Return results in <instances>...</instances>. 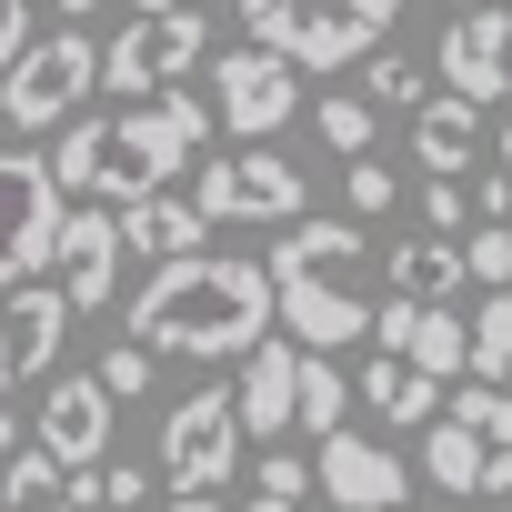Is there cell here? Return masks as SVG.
Listing matches in <instances>:
<instances>
[{"instance_id":"obj_13","label":"cell","mask_w":512,"mask_h":512,"mask_svg":"<svg viewBox=\"0 0 512 512\" xmlns=\"http://www.w3.org/2000/svg\"><path fill=\"white\" fill-rule=\"evenodd\" d=\"M442 91H462V101H502L512 91V0H472V11H452L442 21Z\"/></svg>"},{"instance_id":"obj_12","label":"cell","mask_w":512,"mask_h":512,"mask_svg":"<svg viewBox=\"0 0 512 512\" xmlns=\"http://www.w3.org/2000/svg\"><path fill=\"white\" fill-rule=\"evenodd\" d=\"M71 322H81V302H71L61 282H41V272L0 292V392H21V382H41V372L61 362Z\"/></svg>"},{"instance_id":"obj_7","label":"cell","mask_w":512,"mask_h":512,"mask_svg":"<svg viewBox=\"0 0 512 512\" xmlns=\"http://www.w3.org/2000/svg\"><path fill=\"white\" fill-rule=\"evenodd\" d=\"M211 111H221V131H231V141H272V131L302 111V61H292V51H272V41L221 51V61H211Z\"/></svg>"},{"instance_id":"obj_23","label":"cell","mask_w":512,"mask_h":512,"mask_svg":"<svg viewBox=\"0 0 512 512\" xmlns=\"http://www.w3.org/2000/svg\"><path fill=\"white\" fill-rule=\"evenodd\" d=\"M472 272H462V241L452 231H422V241H402L392 251V292H412V302H452Z\"/></svg>"},{"instance_id":"obj_38","label":"cell","mask_w":512,"mask_h":512,"mask_svg":"<svg viewBox=\"0 0 512 512\" xmlns=\"http://www.w3.org/2000/svg\"><path fill=\"white\" fill-rule=\"evenodd\" d=\"M21 452V412H11V392H0V462Z\"/></svg>"},{"instance_id":"obj_9","label":"cell","mask_w":512,"mask_h":512,"mask_svg":"<svg viewBox=\"0 0 512 512\" xmlns=\"http://www.w3.org/2000/svg\"><path fill=\"white\" fill-rule=\"evenodd\" d=\"M191 201L211 211V221H302V201H312V181L282 161V151H262V141H241V151H221L201 181H191Z\"/></svg>"},{"instance_id":"obj_5","label":"cell","mask_w":512,"mask_h":512,"mask_svg":"<svg viewBox=\"0 0 512 512\" xmlns=\"http://www.w3.org/2000/svg\"><path fill=\"white\" fill-rule=\"evenodd\" d=\"M91 91H101V51L81 41V21H61V31H41L11 71H0V121L11 131H61Z\"/></svg>"},{"instance_id":"obj_8","label":"cell","mask_w":512,"mask_h":512,"mask_svg":"<svg viewBox=\"0 0 512 512\" xmlns=\"http://www.w3.org/2000/svg\"><path fill=\"white\" fill-rule=\"evenodd\" d=\"M211 61V21L201 11H131V31L101 51V91H171L181 71H201Z\"/></svg>"},{"instance_id":"obj_28","label":"cell","mask_w":512,"mask_h":512,"mask_svg":"<svg viewBox=\"0 0 512 512\" xmlns=\"http://www.w3.org/2000/svg\"><path fill=\"white\" fill-rule=\"evenodd\" d=\"M362 91H372L382 111H422V91H432V81H422L402 51H382V41H372V51H362Z\"/></svg>"},{"instance_id":"obj_20","label":"cell","mask_w":512,"mask_h":512,"mask_svg":"<svg viewBox=\"0 0 512 512\" xmlns=\"http://www.w3.org/2000/svg\"><path fill=\"white\" fill-rule=\"evenodd\" d=\"M472 151H482V101L442 91V101L412 111V161L422 171H472Z\"/></svg>"},{"instance_id":"obj_31","label":"cell","mask_w":512,"mask_h":512,"mask_svg":"<svg viewBox=\"0 0 512 512\" xmlns=\"http://www.w3.org/2000/svg\"><path fill=\"white\" fill-rule=\"evenodd\" d=\"M422 221H432V231H452V241H462V221H472V191H462V181H452V171H432V181H422Z\"/></svg>"},{"instance_id":"obj_16","label":"cell","mask_w":512,"mask_h":512,"mask_svg":"<svg viewBox=\"0 0 512 512\" xmlns=\"http://www.w3.org/2000/svg\"><path fill=\"white\" fill-rule=\"evenodd\" d=\"M372 342H382V352H402V362H422V372H442V382H462V372H472V322H462V312H442V302H412V292L372 302Z\"/></svg>"},{"instance_id":"obj_10","label":"cell","mask_w":512,"mask_h":512,"mask_svg":"<svg viewBox=\"0 0 512 512\" xmlns=\"http://www.w3.org/2000/svg\"><path fill=\"white\" fill-rule=\"evenodd\" d=\"M241 442H251L241 392H191V402H171V422H161V482H171V492H181V482H231Z\"/></svg>"},{"instance_id":"obj_21","label":"cell","mask_w":512,"mask_h":512,"mask_svg":"<svg viewBox=\"0 0 512 512\" xmlns=\"http://www.w3.org/2000/svg\"><path fill=\"white\" fill-rule=\"evenodd\" d=\"M0 512H91V502H81L71 462H61L51 442H31V452L0 462Z\"/></svg>"},{"instance_id":"obj_27","label":"cell","mask_w":512,"mask_h":512,"mask_svg":"<svg viewBox=\"0 0 512 512\" xmlns=\"http://www.w3.org/2000/svg\"><path fill=\"white\" fill-rule=\"evenodd\" d=\"M71 482H81L91 512H151V472H141V462H91V472H71Z\"/></svg>"},{"instance_id":"obj_35","label":"cell","mask_w":512,"mask_h":512,"mask_svg":"<svg viewBox=\"0 0 512 512\" xmlns=\"http://www.w3.org/2000/svg\"><path fill=\"white\" fill-rule=\"evenodd\" d=\"M472 211H482V221H512V171H482V181H472Z\"/></svg>"},{"instance_id":"obj_41","label":"cell","mask_w":512,"mask_h":512,"mask_svg":"<svg viewBox=\"0 0 512 512\" xmlns=\"http://www.w3.org/2000/svg\"><path fill=\"white\" fill-rule=\"evenodd\" d=\"M502 161H512V121H502Z\"/></svg>"},{"instance_id":"obj_2","label":"cell","mask_w":512,"mask_h":512,"mask_svg":"<svg viewBox=\"0 0 512 512\" xmlns=\"http://www.w3.org/2000/svg\"><path fill=\"white\" fill-rule=\"evenodd\" d=\"M201 141H211V101L131 91L121 111H71L51 171H61L71 201H141V191H161L171 171H191Z\"/></svg>"},{"instance_id":"obj_30","label":"cell","mask_w":512,"mask_h":512,"mask_svg":"<svg viewBox=\"0 0 512 512\" xmlns=\"http://www.w3.org/2000/svg\"><path fill=\"white\" fill-rule=\"evenodd\" d=\"M342 201H352L362 221H382V211H392V171H382L372 151H352V161H342Z\"/></svg>"},{"instance_id":"obj_25","label":"cell","mask_w":512,"mask_h":512,"mask_svg":"<svg viewBox=\"0 0 512 512\" xmlns=\"http://www.w3.org/2000/svg\"><path fill=\"white\" fill-rule=\"evenodd\" d=\"M312 131H322V141L352 161V151H372V131H382V101H372V91H322V101H312Z\"/></svg>"},{"instance_id":"obj_14","label":"cell","mask_w":512,"mask_h":512,"mask_svg":"<svg viewBox=\"0 0 512 512\" xmlns=\"http://www.w3.org/2000/svg\"><path fill=\"white\" fill-rule=\"evenodd\" d=\"M312 482H322L342 512H402V492H412L402 452H392V442H372V432H352V422L312 442Z\"/></svg>"},{"instance_id":"obj_4","label":"cell","mask_w":512,"mask_h":512,"mask_svg":"<svg viewBox=\"0 0 512 512\" xmlns=\"http://www.w3.org/2000/svg\"><path fill=\"white\" fill-rule=\"evenodd\" d=\"M422 472L432 492H512V392L502 382H462L442 412H432V442H422Z\"/></svg>"},{"instance_id":"obj_29","label":"cell","mask_w":512,"mask_h":512,"mask_svg":"<svg viewBox=\"0 0 512 512\" xmlns=\"http://www.w3.org/2000/svg\"><path fill=\"white\" fill-rule=\"evenodd\" d=\"M462 272L492 292V282H512V221H472V241H462Z\"/></svg>"},{"instance_id":"obj_37","label":"cell","mask_w":512,"mask_h":512,"mask_svg":"<svg viewBox=\"0 0 512 512\" xmlns=\"http://www.w3.org/2000/svg\"><path fill=\"white\" fill-rule=\"evenodd\" d=\"M171 512H221V502H211V482H181V492H171Z\"/></svg>"},{"instance_id":"obj_18","label":"cell","mask_w":512,"mask_h":512,"mask_svg":"<svg viewBox=\"0 0 512 512\" xmlns=\"http://www.w3.org/2000/svg\"><path fill=\"white\" fill-rule=\"evenodd\" d=\"M241 422H251V442H272V432H292L302 422V342H251L241 352Z\"/></svg>"},{"instance_id":"obj_24","label":"cell","mask_w":512,"mask_h":512,"mask_svg":"<svg viewBox=\"0 0 512 512\" xmlns=\"http://www.w3.org/2000/svg\"><path fill=\"white\" fill-rule=\"evenodd\" d=\"M352 402H362V392L342 382V362L302 342V432H312V442H322V432H342V422H352Z\"/></svg>"},{"instance_id":"obj_26","label":"cell","mask_w":512,"mask_h":512,"mask_svg":"<svg viewBox=\"0 0 512 512\" xmlns=\"http://www.w3.org/2000/svg\"><path fill=\"white\" fill-rule=\"evenodd\" d=\"M472 372H482V382L512 372V282H492V292L472 302Z\"/></svg>"},{"instance_id":"obj_17","label":"cell","mask_w":512,"mask_h":512,"mask_svg":"<svg viewBox=\"0 0 512 512\" xmlns=\"http://www.w3.org/2000/svg\"><path fill=\"white\" fill-rule=\"evenodd\" d=\"M111 402H121V392H111L101 372H71V382H51V392H41V442H51L71 472H91V462L111 452Z\"/></svg>"},{"instance_id":"obj_3","label":"cell","mask_w":512,"mask_h":512,"mask_svg":"<svg viewBox=\"0 0 512 512\" xmlns=\"http://www.w3.org/2000/svg\"><path fill=\"white\" fill-rule=\"evenodd\" d=\"M362 262H372V241H362V211L342 221H292L282 251H272V292H282V332L312 342V352H342V342H372V292H362Z\"/></svg>"},{"instance_id":"obj_22","label":"cell","mask_w":512,"mask_h":512,"mask_svg":"<svg viewBox=\"0 0 512 512\" xmlns=\"http://www.w3.org/2000/svg\"><path fill=\"white\" fill-rule=\"evenodd\" d=\"M352 392H362V402H372V412H382L392 432H402V422H432V412H442V372H422V362H402V352H382V362H372V372H362Z\"/></svg>"},{"instance_id":"obj_39","label":"cell","mask_w":512,"mask_h":512,"mask_svg":"<svg viewBox=\"0 0 512 512\" xmlns=\"http://www.w3.org/2000/svg\"><path fill=\"white\" fill-rule=\"evenodd\" d=\"M51 11H71V21H81V11H101V0H51Z\"/></svg>"},{"instance_id":"obj_15","label":"cell","mask_w":512,"mask_h":512,"mask_svg":"<svg viewBox=\"0 0 512 512\" xmlns=\"http://www.w3.org/2000/svg\"><path fill=\"white\" fill-rule=\"evenodd\" d=\"M121 201H71L61 211V251H51V262H61V292L81 302V312H111V282H121Z\"/></svg>"},{"instance_id":"obj_40","label":"cell","mask_w":512,"mask_h":512,"mask_svg":"<svg viewBox=\"0 0 512 512\" xmlns=\"http://www.w3.org/2000/svg\"><path fill=\"white\" fill-rule=\"evenodd\" d=\"M131 11H181V0H131Z\"/></svg>"},{"instance_id":"obj_19","label":"cell","mask_w":512,"mask_h":512,"mask_svg":"<svg viewBox=\"0 0 512 512\" xmlns=\"http://www.w3.org/2000/svg\"><path fill=\"white\" fill-rule=\"evenodd\" d=\"M201 231H211V211L181 201L171 181L141 191V201H121V241H131V251H161V262H171V251H201Z\"/></svg>"},{"instance_id":"obj_6","label":"cell","mask_w":512,"mask_h":512,"mask_svg":"<svg viewBox=\"0 0 512 512\" xmlns=\"http://www.w3.org/2000/svg\"><path fill=\"white\" fill-rule=\"evenodd\" d=\"M61 211H71L61 171L41 151H21V141H0V292L31 282L51 251H61Z\"/></svg>"},{"instance_id":"obj_11","label":"cell","mask_w":512,"mask_h":512,"mask_svg":"<svg viewBox=\"0 0 512 512\" xmlns=\"http://www.w3.org/2000/svg\"><path fill=\"white\" fill-rule=\"evenodd\" d=\"M241 31L251 41H272V51H292L302 71H352L362 51H372V31L342 11V0H241Z\"/></svg>"},{"instance_id":"obj_33","label":"cell","mask_w":512,"mask_h":512,"mask_svg":"<svg viewBox=\"0 0 512 512\" xmlns=\"http://www.w3.org/2000/svg\"><path fill=\"white\" fill-rule=\"evenodd\" d=\"M251 482H262V492H322L312 462H292V452H262V472H251Z\"/></svg>"},{"instance_id":"obj_32","label":"cell","mask_w":512,"mask_h":512,"mask_svg":"<svg viewBox=\"0 0 512 512\" xmlns=\"http://www.w3.org/2000/svg\"><path fill=\"white\" fill-rule=\"evenodd\" d=\"M151 372H161V352H151V342H121V352L101 362V382H111L121 402H141V392H151Z\"/></svg>"},{"instance_id":"obj_36","label":"cell","mask_w":512,"mask_h":512,"mask_svg":"<svg viewBox=\"0 0 512 512\" xmlns=\"http://www.w3.org/2000/svg\"><path fill=\"white\" fill-rule=\"evenodd\" d=\"M241 512H312V502H302V492H251Z\"/></svg>"},{"instance_id":"obj_1","label":"cell","mask_w":512,"mask_h":512,"mask_svg":"<svg viewBox=\"0 0 512 512\" xmlns=\"http://www.w3.org/2000/svg\"><path fill=\"white\" fill-rule=\"evenodd\" d=\"M121 322L161 362H241L262 332H282V292L272 262H251V251H171Z\"/></svg>"},{"instance_id":"obj_42","label":"cell","mask_w":512,"mask_h":512,"mask_svg":"<svg viewBox=\"0 0 512 512\" xmlns=\"http://www.w3.org/2000/svg\"><path fill=\"white\" fill-rule=\"evenodd\" d=\"M502 512H512V502H502Z\"/></svg>"},{"instance_id":"obj_34","label":"cell","mask_w":512,"mask_h":512,"mask_svg":"<svg viewBox=\"0 0 512 512\" xmlns=\"http://www.w3.org/2000/svg\"><path fill=\"white\" fill-rule=\"evenodd\" d=\"M31 41H41V31H31V0H0V71H11Z\"/></svg>"}]
</instances>
